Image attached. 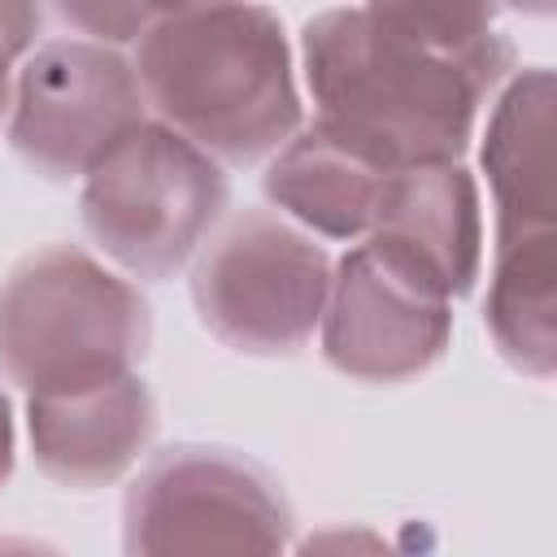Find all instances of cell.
Here are the masks:
<instances>
[{"mask_svg": "<svg viewBox=\"0 0 557 557\" xmlns=\"http://www.w3.org/2000/svg\"><path fill=\"white\" fill-rule=\"evenodd\" d=\"M305 83L322 126L383 170L461 161L483 100L513 70L505 35L470 52H435L366 9H326L300 30Z\"/></svg>", "mask_w": 557, "mask_h": 557, "instance_id": "obj_1", "label": "cell"}, {"mask_svg": "<svg viewBox=\"0 0 557 557\" xmlns=\"http://www.w3.org/2000/svg\"><path fill=\"white\" fill-rule=\"evenodd\" d=\"M135 74L148 109L226 165H252L300 131V91L278 13L252 0L152 22Z\"/></svg>", "mask_w": 557, "mask_h": 557, "instance_id": "obj_2", "label": "cell"}, {"mask_svg": "<svg viewBox=\"0 0 557 557\" xmlns=\"http://www.w3.org/2000/svg\"><path fill=\"white\" fill-rule=\"evenodd\" d=\"M148 344L152 313L139 287L83 248H39L0 283V379L26 396L126 374Z\"/></svg>", "mask_w": 557, "mask_h": 557, "instance_id": "obj_3", "label": "cell"}, {"mask_svg": "<svg viewBox=\"0 0 557 557\" xmlns=\"http://www.w3.org/2000/svg\"><path fill=\"white\" fill-rule=\"evenodd\" d=\"M231 187L205 148L165 122L131 126L83 174V226L126 274L174 278L226 213Z\"/></svg>", "mask_w": 557, "mask_h": 557, "instance_id": "obj_4", "label": "cell"}, {"mask_svg": "<svg viewBox=\"0 0 557 557\" xmlns=\"http://www.w3.org/2000/svg\"><path fill=\"white\" fill-rule=\"evenodd\" d=\"M292 505L278 479L218 444L157 453L122 500V548L131 557L174 553H283Z\"/></svg>", "mask_w": 557, "mask_h": 557, "instance_id": "obj_5", "label": "cell"}, {"mask_svg": "<svg viewBox=\"0 0 557 557\" xmlns=\"http://www.w3.org/2000/svg\"><path fill=\"white\" fill-rule=\"evenodd\" d=\"M331 257L278 213H239L196 261L191 305L213 339L248 357H287L322 322Z\"/></svg>", "mask_w": 557, "mask_h": 557, "instance_id": "obj_6", "label": "cell"}, {"mask_svg": "<svg viewBox=\"0 0 557 557\" xmlns=\"http://www.w3.org/2000/svg\"><path fill=\"white\" fill-rule=\"evenodd\" d=\"M361 239L331 265L322 357L357 383L418 379L453 344V296L400 248Z\"/></svg>", "mask_w": 557, "mask_h": 557, "instance_id": "obj_7", "label": "cell"}, {"mask_svg": "<svg viewBox=\"0 0 557 557\" xmlns=\"http://www.w3.org/2000/svg\"><path fill=\"white\" fill-rule=\"evenodd\" d=\"M135 65L96 39L39 44L13 74L9 148L35 174L83 178L131 126L144 122Z\"/></svg>", "mask_w": 557, "mask_h": 557, "instance_id": "obj_8", "label": "cell"}, {"mask_svg": "<svg viewBox=\"0 0 557 557\" xmlns=\"http://www.w3.org/2000/svg\"><path fill=\"white\" fill-rule=\"evenodd\" d=\"M26 435L35 466L52 483L104 487L148 453L157 435V400L135 370L30 392Z\"/></svg>", "mask_w": 557, "mask_h": 557, "instance_id": "obj_9", "label": "cell"}, {"mask_svg": "<svg viewBox=\"0 0 557 557\" xmlns=\"http://www.w3.org/2000/svg\"><path fill=\"white\" fill-rule=\"evenodd\" d=\"M413 257L448 296H470L483 270L479 183L461 161H426L387 174L366 231Z\"/></svg>", "mask_w": 557, "mask_h": 557, "instance_id": "obj_10", "label": "cell"}, {"mask_svg": "<svg viewBox=\"0 0 557 557\" xmlns=\"http://www.w3.org/2000/svg\"><path fill=\"white\" fill-rule=\"evenodd\" d=\"M496 239L553 226V70H518L492 104L479 148Z\"/></svg>", "mask_w": 557, "mask_h": 557, "instance_id": "obj_11", "label": "cell"}, {"mask_svg": "<svg viewBox=\"0 0 557 557\" xmlns=\"http://www.w3.org/2000/svg\"><path fill=\"white\" fill-rule=\"evenodd\" d=\"M387 174L396 170H383L357 144L313 122L274 148L261 187L300 226L326 239H361L374 226Z\"/></svg>", "mask_w": 557, "mask_h": 557, "instance_id": "obj_12", "label": "cell"}, {"mask_svg": "<svg viewBox=\"0 0 557 557\" xmlns=\"http://www.w3.org/2000/svg\"><path fill=\"white\" fill-rule=\"evenodd\" d=\"M553 313H557V239H553V226L496 239L483 322H487L496 352L518 374L553 379V370H557Z\"/></svg>", "mask_w": 557, "mask_h": 557, "instance_id": "obj_13", "label": "cell"}, {"mask_svg": "<svg viewBox=\"0 0 557 557\" xmlns=\"http://www.w3.org/2000/svg\"><path fill=\"white\" fill-rule=\"evenodd\" d=\"M361 9L435 52H470L496 35L492 22L500 0H366Z\"/></svg>", "mask_w": 557, "mask_h": 557, "instance_id": "obj_14", "label": "cell"}, {"mask_svg": "<svg viewBox=\"0 0 557 557\" xmlns=\"http://www.w3.org/2000/svg\"><path fill=\"white\" fill-rule=\"evenodd\" d=\"M52 13L96 44H139L152 22H161L157 0H48Z\"/></svg>", "mask_w": 557, "mask_h": 557, "instance_id": "obj_15", "label": "cell"}, {"mask_svg": "<svg viewBox=\"0 0 557 557\" xmlns=\"http://www.w3.org/2000/svg\"><path fill=\"white\" fill-rule=\"evenodd\" d=\"M39 0H0V122L13 104V65L35 48Z\"/></svg>", "mask_w": 557, "mask_h": 557, "instance_id": "obj_16", "label": "cell"}, {"mask_svg": "<svg viewBox=\"0 0 557 557\" xmlns=\"http://www.w3.org/2000/svg\"><path fill=\"white\" fill-rule=\"evenodd\" d=\"M13 474V409H9V396L0 392V487L9 483Z\"/></svg>", "mask_w": 557, "mask_h": 557, "instance_id": "obj_17", "label": "cell"}, {"mask_svg": "<svg viewBox=\"0 0 557 557\" xmlns=\"http://www.w3.org/2000/svg\"><path fill=\"white\" fill-rule=\"evenodd\" d=\"M505 4H513L518 13H531V17H548L553 13V0H505Z\"/></svg>", "mask_w": 557, "mask_h": 557, "instance_id": "obj_18", "label": "cell"}, {"mask_svg": "<svg viewBox=\"0 0 557 557\" xmlns=\"http://www.w3.org/2000/svg\"><path fill=\"white\" fill-rule=\"evenodd\" d=\"M157 4H161V17H170V13H183L196 4H222V0H157Z\"/></svg>", "mask_w": 557, "mask_h": 557, "instance_id": "obj_19", "label": "cell"}]
</instances>
